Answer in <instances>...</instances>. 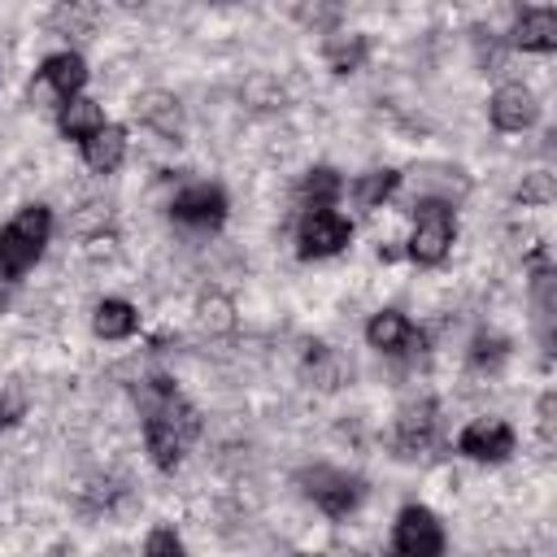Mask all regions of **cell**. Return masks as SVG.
Listing matches in <instances>:
<instances>
[{
  "label": "cell",
  "instance_id": "6da1fadb",
  "mask_svg": "<svg viewBox=\"0 0 557 557\" xmlns=\"http://www.w3.org/2000/svg\"><path fill=\"white\" fill-rule=\"evenodd\" d=\"M139 400H144V444L157 470H174L187 457L191 440L200 435V413L183 400L174 379H148L139 387Z\"/></svg>",
  "mask_w": 557,
  "mask_h": 557
},
{
  "label": "cell",
  "instance_id": "7a4b0ae2",
  "mask_svg": "<svg viewBox=\"0 0 557 557\" xmlns=\"http://www.w3.org/2000/svg\"><path fill=\"white\" fill-rule=\"evenodd\" d=\"M52 235V213L48 205H22L17 218H9L0 226V274L4 278H22L39 257L44 244Z\"/></svg>",
  "mask_w": 557,
  "mask_h": 557
},
{
  "label": "cell",
  "instance_id": "3957f363",
  "mask_svg": "<svg viewBox=\"0 0 557 557\" xmlns=\"http://www.w3.org/2000/svg\"><path fill=\"white\" fill-rule=\"evenodd\" d=\"M453 235H457V222H453V205L440 200V196H422L413 205V235H409V257L418 265H440L453 248Z\"/></svg>",
  "mask_w": 557,
  "mask_h": 557
},
{
  "label": "cell",
  "instance_id": "277c9868",
  "mask_svg": "<svg viewBox=\"0 0 557 557\" xmlns=\"http://www.w3.org/2000/svg\"><path fill=\"white\" fill-rule=\"evenodd\" d=\"M352 239V222L335 209H305L300 213V226H296V252L305 261H318V257H335L344 244Z\"/></svg>",
  "mask_w": 557,
  "mask_h": 557
},
{
  "label": "cell",
  "instance_id": "5b68a950",
  "mask_svg": "<svg viewBox=\"0 0 557 557\" xmlns=\"http://www.w3.org/2000/svg\"><path fill=\"white\" fill-rule=\"evenodd\" d=\"M300 483H305V496H309L322 513H331V518H344V513H352V509L361 505V479H352V474H344V470L313 466V470L300 474Z\"/></svg>",
  "mask_w": 557,
  "mask_h": 557
},
{
  "label": "cell",
  "instance_id": "8992f818",
  "mask_svg": "<svg viewBox=\"0 0 557 557\" xmlns=\"http://www.w3.org/2000/svg\"><path fill=\"white\" fill-rule=\"evenodd\" d=\"M396 557H444V527L426 505H405L396 513Z\"/></svg>",
  "mask_w": 557,
  "mask_h": 557
},
{
  "label": "cell",
  "instance_id": "52a82bcc",
  "mask_svg": "<svg viewBox=\"0 0 557 557\" xmlns=\"http://www.w3.org/2000/svg\"><path fill=\"white\" fill-rule=\"evenodd\" d=\"M170 218L191 231H218L226 222V191L218 183H191L170 200Z\"/></svg>",
  "mask_w": 557,
  "mask_h": 557
},
{
  "label": "cell",
  "instance_id": "ba28073f",
  "mask_svg": "<svg viewBox=\"0 0 557 557\" xmlns=\"http://www.w3.org/2000/svg\"><path fill=\"white\" fill-rule=\"evenodd\" d=\"M83 83H87V61H83L78 52H52V57L39 65V78L30 83V96H35V100H39V96H52L57 109H61L65 100H74V96L83 91Z\"/></svg>",
  "mask_w": 557,
  "mask_h": 557
},
{
  "label": "cell",
  "instance_id": "9c48e42d",
  "mask_svg": "<svg viewBox=\"0 0 557 557\" xmlns=\"http://www.w3.org/2000/svg\"><path fill=\"white\" fill-rule=\"evenodd\" d=\"M457 448H461L470 461L500 466V461H509V453H513V426H509L505 418H474V422L457 435Z\"/></svg>",
  "mask_w": 557,
  "mask_h": 557
},
{
  "label": "cell",
  "instance_id": "30bf717a",
  "mask_svg": "<svg viewBox=\"0 0 557 557\" xmlns=\"http://www.w3.org/2000/svg\"><path fill=\"white\" fill-rule=\"evenodd\" d=\"M487 117H492L496 131H527V126H535L540 104H535V96H531L522 83H505V87L492 91Z\"/></svg>",
  "mask_w": 557,
  "mask_h": 557
},
{
  "label": "cell",
  "instance_id": "8fae6325",
  "mask_svg": "<svg viewBox=\"0 0 557 557\" xmlns=\"http://www.w3.org/2000/svg\"><path fill=\"white\" fill-rule=\"evenodd\" d=\"M366 339H370V348H379V352H418V348H422V331H418L405 313H396V309L374 313V318L366 322Z\"/></svg>",
  "mask_w": 557,
  "mask_h": 557
},
{
  "label": "cell",
  "instance_id": "7c38bea8",
  "mask_svg": "<svg viewBox=\"0 0 557 557\" xmlns=\"http://www.w3.org/2000/svg\"><path fill=\"white\" fill-rule=\"evenodd\" d=\"M513 44L522 52H553L557 48V9L553 4L522 9L513 22Z\"/></svg>",
  "mask_w": 557,
  "mask_h": 557
},
{
  "label": "cell",
  "instance_id": "4fadbf2b",
  "mask_svg": "<svg viewBox=\"0 0 557 557\" xmlns=\"http://www.w3.org/2000/svg\"><path fill=\"white\" fill-rule=\"evenodd\" d=\"M431 440H435V405L431 400L405 405L400 422H396V448L400 453H422V448H431Z\"/></svg>",
  "mask_w": 557,
  "mask_h": 557
},
{
  "label": "cell",
  "instance_id": "5bb4252c",
  "mask_svg": "<svg viewBox=\"0 0 557 557\" xmlns=\"http://www.w3.org/2000/svg\"><path fill=\"white\" fill-rule=\"evenodd\" d=\"M57 131H61L65 139L87 144L96 131H104V109H100L96 100H87V96H74V100H65V104L57 109Z\"/></svg>",
  "mask_w": 557,
  "mask_h": 557
},
{
  "label": "cell",
  "instance_id": "9a60e30c",
  "mask_svg": "<svg viewBox=\"0 0 557 557\" xmlns=\"http://www.w3.org/2000/svg\"><path fill=\"white\" fill-rule=\"evenodd\" d=\"M83 161H87V170H96V174H113V170L126 161V131L113 126V122H104V131H96V135L83 144Z\"/></svg>",
  "mask_w": 557,
  "mask_h": 557
},
{
  "label": "cell",
  "instance_id": "2e32d148",
  "mask_svg": "<svg viewBox=\"0 0 557 557\" xmlns=\"http://www.w3.org/2000/svg\"><path fill=\"white\" fill-rule=\"evenodd\" d=\"M135 326H139V309L131 300H117V296L100 300L91 313V331L100 339H126V335H135Z\"/></svg>",
  "mask_w": 557,
  "mask_h": 557
},
{
  "label": "cell",
  "instance_id": "e0dca14e",
  "mask_svg": "<svg viewBox=\"0 0 557 557\" xmlns=\"http://www.w3.org/2000/svg\"><path fill=\"white\" fill-rule=\"evenodd\" d=\"M339 191H344V178L331 170V165H313L305 178H300V205L305 209H335V200H339Z\"/></svg>",
  "mask_w": 557,
  "mask_h": 557
},
{
  "label": "cell",
  "instance_id": "ac0fdd59",
  "mask_svg": "<svg viewBox=\"0 0 557 557\" xmlns=\"http://www.w3.org/2000/svg\"><path fill=\"white\" fill-rule=\"evenodd\" d=\"M396 187H400V174L396 170H370V174L357 178L352 196H357L361 209H379L387 196H396Z\"/></svg>",
  "mask_w": 557,
  "mask_h": 557
},
{
  "label": "cell",
  "instance_id": "d6986e66",
  "mask_svg": "<svg viewBox=\"0 0 557 557\" xmlns=\"http://www.w3.org/2000/svg\"><path fill=\"white\" fill-rule=\"evenodd\" d=\"M135 113H139L144 122H152L161 135H178V100H170V96L152 91V96L135 100Z\"/></svg>",
  "mask_w": 557,
  "mask_h": 557
},
{
  "label": "cell",
  "instance_id": "ffe728a7",
  "mask_svg": "<svg viewBox=\"0 0 557 557\" xmlns=\"http://www.w3.org/2000/svg\"><path fill=\"white\" fill-rule=\"evenodd\" d=\"M326 61L335 74H352L366 61V39L361 35H331L326 39Z\"/></svg>",
  "mask_w": 557,
  "mask_h": 557
},
{
  "label": "cell",
  "instance_id": "44dd1931",
  "mask_svg": "<svg viewBox=\"0 0 557 557\" xmlns=\"http://www.w3.org/2000/svg\"><path fill=\"white\" fill-rule=\"evenodd\" d=\"M144 557H187V548L174 527H152L144 540Z\"/></svg>",
  "mask_w": 557,
  "mask_h": 557
},
{
  "label": "cell",
  "instance_id": "7402d4cb",
  "mask_svg": "<svg viewBox=\"0 0 557 557\" xmlns=\"http://www.w3.org/2000/svg\"><path fill=\"white\" fill-rule=\"evenodd\" d=\"M553 187H548V174H531V187H522V200H548Z\"/></svg>",
  "mask_w": 557,
  "mask_h": 557
},
{
  "label": "cell",
  "instance_id": "603a6c76",
  "mask_svg": "<svg viewBox=\"0 0 557 557\" xmlns=\"http://www.w3.org/2000/svg\"><path fill=\"white\" fill-rule=\"evenodd\" d=\"M370 557H396V553H370Z\"/></svg>",
  "mask_w": 557,
  "mask_h": 557
}]
</instances>
